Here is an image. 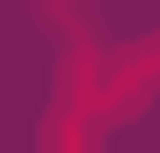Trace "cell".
Segmentation results:
<instances>
[{"label": "cell", "instance_id": "cell-1", "mask_svg": "<svg viewBox=\"0 0 160 153\" xmlns=\"http://www.w3.org/2000/svg\"><path fill=\"white\" fill-rule=\"evenodd\" d=\"M95 131H102V117L88 102H58L44 124V153H95Z\"/></svg>", "mask_w": 160, "mask_h": 153}, {"label": "cell", "instance_id": "cell-2", "mask_svg": "<svg viewBox=\"0 0 160 153\" xmlns=\"http://www.w3.org/2000/svg\"><path fill=\"white\" fill-rule=\"evenodd\" d=\"M37 22L58 44H80V37H95V8L88 0H37Z\"/></svg>", "mask_w": 160, "mask_h": 153}]
</instances>
